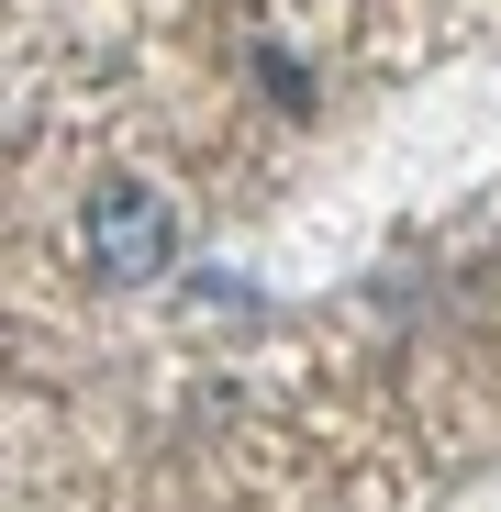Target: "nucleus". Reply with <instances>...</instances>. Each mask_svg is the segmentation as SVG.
<instances>
[{"label": "nucleus", "instance_id": "1", "mask_svg": "<svg viewBox=\"0 0 501 512\" xmlns=\"http://www.w3.org/2000/svg\"><path fill=\"white\" fill-rule=\"evenodd\" d=\"M167 256H179V212H167L156 190H90V268H101L112 290L156 279Z\"/></svg>", "mask_w": 501, "mask_h": 512}]
</instances>
